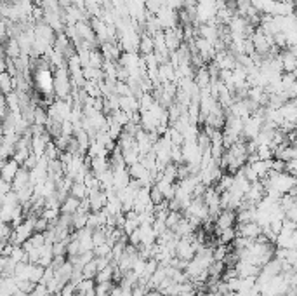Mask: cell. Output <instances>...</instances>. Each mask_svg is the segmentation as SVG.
<instances>
[{
  "mask_svg": "<svg viewBox=\"0 0 297 296\" xmlns=\"http://www.w3.org/2000/svg\"><path fill=\"white\" fill-rule=\"evenodd\" d=\"M236 232H238L240 237L257 239L259 235H263V226L257 221H250V223H242V225L236 226Z\"/></svg>",
  "mask_w": 297,
  "mask_h": 296,
  "instance_id": "obj_2",
  "label": "cell"
},
{
  "mask_svg": "<svg viewBox=\"0 0 297 296\" xmlns=\"http://www.w3.org/2000/svg\"><path fill=\"white\" fill-rule=\"evenodd\" d=\"M236 225V211L233 209H223V213L219 214L217 220L214 223V234L215 237H219V234L226 228H231V226Z\"/></svg>",
  "mask_w": 297,
  "mask_h": 296,
  "instance_id": "obj_1",
  "label": "cell"
},
{
  "mask_svg": "<svg viewBox=\"0 0 297 296\" xmlns=\"http://www.w3.org/2000/svg\"><path fill=\"white\" fill-rule=\"evenodd\" d=\"M146 296H164V295H162L158 289H149V291L146 293Z\"/></svg>",
  "mask_w": 297,
  "mask_h": 296,
  "instance_id": "obj_16",
  "label": "cell"
},
{
  "mask_svg": "<svg viewBox=\"0 0 297 296\" xmlns=\"http://www.w3.org/2000/svg\"><path fill=\"white\" fill-rule=\"evenodd\" d=\"M49 288H47V284H37L35 286V289H33L32 293H30V296H49Z\"/></svg>",
  "mask_w": 297,
  "mask_h": 296,
  "instance_id": "obj_15",
  "label": "cell"
},
{
  "mask_svg": "<svg viewBox=\"0 0 297 296\" xmlns=\"http://www.w3.org/2000/svg\"><path fill=\"white\" fill-rule=\"evenodd\" d=\"M113 288H115L113 280H110V282L96 284V296H110V295H112V291H113Z\"/></svg>",
  "mask_w": 297,
  "mask_h": 296,
  "instance_id": "obj_9",
  "label": "cell"
},
{
  "mask_svg": "<svg viewBox=\"0 0 297 296\" xmlns=\"http://www.w3.org/2000/svg\"><path fill=\"white\" fill-rule=\"evenodd\" d=\"M0 288H2V296H13L17 291V282L14 277H2V282H0Z\"/></svg>",
  "mask_w": 297,
  "mask_h": 296,
  "instance_id": "obj_4",
  "label": "cell"
},
{
  "mask_svg": "<svg viewBox=\"0 0 297 296\" xmlns=\"http://www.w3.org/2000/svg\"><path fill=\"white\" fill-rule=\"evenodd\" d=\"M19 169H21V164L17 162L14 157L4 160V164H2V179H4V181H9V183H13Z\"/></svg>",
  "mask_w": 297,
  "mask_h": 296,
  "instance_id": "obj_3",
  "label": "cell"
},
{
  "mask_svg": "<svg viewBox=\"0 0 297 296\" xmlns=\"http://www.w3.org/2000/svg\"><path fill=\"white\" fill-rule=\"evenodd\" d=\"M80 202H82L80 199H77V197L70 195V197H68V199H66L65 202L61 204V213L75 214V213H77V211L80 209Z\"/></svg>",
  "mask_w": 297,
  "mask_h": 296,
  "instance_id": "obj_5",
  "label": "cell"
},
{
  "mask_svg": "<svg viewBox=\"0 0 297 296\" xmlns=\"http://www.w3.org/2000/svg\"><path fill=\"white\" fill-rule=\"evenodd\" d=\"M89 214L91 213H85L82 209H79L77 213L73 214V230H82L87 226V221H89Z\"/></svg>",
  "mask_w": 297,
  "mask_h": 296,
  "instance_id": "obj_7",
  "label": "cell"
},
{
  "mask_svg": "<svg viewBox=\"0 0 297 296\" xmlns=\"http://www.w3.org/2000/svg\"><path fill=\"white\" fill-rule=\"evenodd\" d=\"M115 263H112L110 267H106L104 270H101V272H98V276H96V284H99V282H110V280H113V276H115Z\"/></svg>",
  "mask_w": 297,
  "mask_h": 296,
  "instance_id": "obj_8",
  "label": "cell"
},
{
  "mask_svg": "<svg viewBox=\"0 0 297 296\" xmlns=\"http://www.w3.org/2000/svg\"><path fill=\"white\" fill-rule=\"evenodd\" d=\"M149 197H151V202L155 206H160V204H164V202H167L165 195L162 193V190L157 187V185H153L151 187V190H149Z\"/></svg>",
  "mask_w": 297,
  "mask_h": 296,
  "instance_id": "obj_10",
  "label": "cell"
},
{
  "mask_svg": "<svg viewBox=\"0 0 297 296\" xmlns=\"http://www.w3.org/2000/svg\"><path fill=\"white\" fill-rule=\"evenodd\" d=\"M16 282H17V289H19V291L28 293V295L35 289V286H37V284L32 282L30 279H16Z\"/></svg>",
  "mask_w": 297,
  "mask_h": 296,
  "instance_id": "obj_12",
  "label": "cell"
},
{
  "mask_svg": "<svg viewBox=\"0 0 297 296\" xmlns=\"http://www.w3.org/2000/svg\"><path fill=\"white\" fill-rule=\"evenodd\" d=\"M70 195L77 197V199H80V200L87 199V197H89V187H87L83 181H73Z\"/></svg>",
  "mask_w": 297,
  "mask_h": 296,
  "instance_id": "obj_6",
  "label": "cell"
},
{
  "mask_svg": "<svg viewBox=\"0 0 297 296\" xmlns=\"http://www.w3.org/2000/svg\"><path fill=\"white\" fill-rule=\"evenodd\" d=\"M98 263H96V258L92 260L91 263H87L85 267H83V279H96V276H98Z\"/></svg>",
  "mask_w": 297,
  "mask_h": 296,
  "instance_id": "obj_11",
  "label": "cell"
},
{
  "mask_svg": "<svg viewBox=\"0 0 297 296\" xmlns=\"http://www.w3.org/2000/svg\"><path fill=\"white\" fill-rule=\"evenodd\" d=\"M103 51H104L106 59H110V61H112V59H116V56H118V49H116L113 44H110V42H108V44H104Z\"/></svg>",
  "mask_w": 297,
  "mask_h": 296,
  "instance_id": "obj_14",
  "label": "cell"
},
{
  "mask_svg": "<svg viewBox=\"0 0 297 296\" xmlns=\"http://www.w3.org/2000/svg\"><path fill=\"white\" fill-rule=\"evenodd\" d=\"M139 49L145 52V54H148V52H151V51H155V44H153V40L149 37H143L139 40Z\"/></svg>",
  "mask_w": 297,
  "mask_h": 296,
  "instance_id": "obj_13",
  "label": "cell"
}]
</instances>
